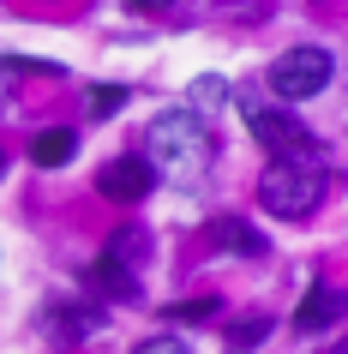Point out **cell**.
<instances>
[{
  "instance_id": "obj_1",
  "label": "cell",
  "mask_w": 348,
  "mask_h": 354,
  "mask_svg": "<svg viewBox=\"0 0 348 354\" xmlns=\"http://www.w3.org/2000/svg\"><path fill=\"white\" fill-rule=\"evenodd\" d=\"M210 156H217V145H210V127H204L199 114L168 109V114L150 120V138H145L150 174H163V180H174V187H192V180H204Z\"/></svg>"
},
{
  "instance_id": "obj_2",
  "label": "cell",
  "mask_w": 348,
  "mask_h": 354,
  "mask_svg": "<svg viewBox=\"0 0 348 354\" xmlns=\"http://www.w3.org/2000/svg\"><path fill=\"white\" fill-rule=\"evenodd\" d=\"M258 205L271 216H282V223L312 216L324 205V162L318 156H282V162H271L264 180H258Z\"/></svg>"
},
{
  "instance_id": "obj_3",
  "label": "cell",
  "mask_w": 348,
  "mask_h": 354,
  "mask_svg": "<svg viewBox=\"0 0 348 354\" xmlns=\"http://www.w3.org/2000/svg\"><path fill=\"white\" fill-rule=\"evenodd\" d=\"M330 73H336L330 48H289V55H276V66H271V91L282 96V102H306V96H318L330 84Z\"/></svg>"
},
{
  "instance_id": "obj_4",
  "label": "cell",
  "mask_w": 348,
  "mask_h": 354,
  "mask_svg": "<svg viewBox=\"0 0 348 354\" xmlns=\"http://www.w3.org/2000/svg\"><path fill=\"white\" fill-rule=\"evenodd\" d=\"M246 132L271 150L276 162H282V156H318V138H312V132L300 127V114H289V109H246Z\"/></svg>"
},
{
  "instance_id": "obj_5",
  "label": "cell",
  "mask_w": 348,
  "mask_h": 354,
  "mask_svg": "<svg viewBox=\"0 0 348 354\" xmlns=\"http://www.w3.org/2000/svg\"><path fill=\"white\" fill-rule=\"evenodd\" d=\"M150 162L145 156H114V162H102V174H96V192L102 198H114V205H138V198H150Z\"/></svg>"
},
{
  "instance_id": "obj_6",
  "label": "cell",
  "mask_w": 348,
  "mask_h": 354,
  "mask_svg": "<svg viewBox=\"0 0 348 354\" xmlns=\"http://www.w3.org/2000/svg\"><path fill=\"white\" fill-rule=\"evenodd\" d=\"M102 259H109V264H120V270H132V277H138V270H145V259H150V234H145L138 223L114 228V234H109V246H102Z\"/></svg>"
},
{
  "instance_id": "obj_7",
  "label": "cell",
  "mask_w": 348,
  "mask_h": 354,
  "mask_svg": "<svg viewBox=\"0 0 348 354\" xmlns=\"http://www.w3.org/2000/svg\"><path fill=\"white\" fill-rule=\"evenodd\" d=\"M210 246H228L235 259H264V234L246 228L240 216H217V223H210Z\"/></svg>"
},
{
  "instance_id": "obj_8",
  "label": "cell",
  "mask_w": 348,
  "mask_h": 354,
  "mask_svg": "<svg viewBox=\"0 0 348 354\" xmlns=\"http://www.w3.org/2000/svg\"><path fill=\"white\" fill-rule=\"evenodd\" d=\"M48 330L60 342H84L91 330H102V306H55L48 313Z\"/></svg>"
},
{
  "instance_id": "obj_9",
  "label": "cell",
  "mask_w": 348,
  "mask_h": 354,
  "mask_svg": "<svg viewBox=\"0 0 348 354\" xmlns=\"http://www.w3.org/2000/svg\"><path fill=\"white\" fill-rule=\"evenodd\" d=\"M73 150H78V132L48 127V132L30 138V162H37V168H66V162H73Z\"/></svg>"
},
{
  "instance_id": "obj_10",
  "label": "cell",
  "mask_w": 348,
  "mask_h": 354,
  "mask_svg": "<svg viewBox=\"0 0 348 354\" xmlns=\"http://www.w3.org/2000/svg\"><path fill=\"white\" fill-rule=\"evenodd\" d=\"M336 313H342V295H336L330 282H312V288H306V306L294 313V324H300V330H324Z\"/></svg>"
},
{
  "instance_id": "obj_11",
  "label": "cell",
  "mask_w": 348,
  "mask_h": 354,
  "mask_svg": "<svg viewBox=\"0 0 348 354\" xmlns=\"http://www.w3.org/2000/svg\"><path fill=\"white\" fill-rule=\"evenodd\" d=\"M91 282H96V295H102V300H132V295H138V277L120 270V264H109V259L91 264Z\"/></svg>"
},
{
  "instance_id": "obj_12",
  "label": "cell",
  "mask_w": 348,
  "mask_h": 354,
  "mask_svg": "<svg viewBox=\"0 0 348 354\" xmlns=\"http://www.w3.org/2000/svg\"><path fill=\"white\" fill-rule=\"evenodd\" d=\"M264 336H271V318H253V324H235V330H228V348H253Z\"/></svg>"
},
{
  "instance_id": "obj_13",
  "label": "cell",
  "mask_w": 348,
  "mask_h": 354,
  "mask_svg": "<svg viewBox=\"0 0 348 354\" xmlns=\"http://www.w3.org/2000/svg\"><path fill=\"white\" fill-rule=\"evenodd\" d=\"M120 102H127V91H120V84H96V91H91V109H96V120H109V114L120 109Z\"/></svg>"
},
{
  "instance_id": "obj_14",
  "label": "cell",
  "mask_w": 348,
  "mask_h": 354,
  "mask_svg": "<svg viewBox=\"0 0 348 354\" xmlns=\"http://www.w3.org/2000/svg\"><path fill=\"white\" fill-rule=\"evenodd\" d=\"M168 318H217V300H181V306H168Z\"/></svg>"
},
{
  "instance_id": "obj_15",
  "label": "cell",
  "mask_w": 348,
  "mask_h": 354,
  "mask_svg": "<svg viewBox=\"0 0 348 354\" xmlns=\"http://www.w3.org/2000/svg\"><path fill=\"white\" fill-rule=\"evenodd\" d=\"M132 354H186V342H181V336H145Z\"/></svg>"
},
{
  "instance_id": "obj_16",
  "label": "cell",
  "mask_w": 348,
  "mask_h": 354,
  "mask_svg": "<svg viewBox=\"0 0 348 354\" xmlns=\"http://www.w3.org/2000/svg\"><path fill=\"white\" fill-rule=\"evenodd\" d=\"M132 12H156V6H168V0H127Z\"/></svg>"
},
{
  "instance_id": "obj_17",
  "label": "cell",
  "mask_w": 348,
  "mask_h": 354,
  "mask_svg": "<svg viewBox=\"0 0 348 354\" xmlns=\"http://www.w3.org/2000/svg\"><path fill=\"white\" fill-rule=\"evenodd\" d=\"M336 354H348V336H342V348H336Z\"/></svg>"
},
{
  "instance_id": "obj_18",
  "label": "cell",
  "mask_w": 348,
  "mask_h": 354,
  "mask_svg": "<svg viewBox=\"0 0 348 354\" xmlns=\"http://www.w3.org/2000/svg\"><path fill=\"white\" fill-rule=\"evenodd\" d=\"M0 162H6V156H0Z\"/></svg>"
}]
</instances>
